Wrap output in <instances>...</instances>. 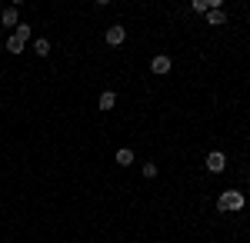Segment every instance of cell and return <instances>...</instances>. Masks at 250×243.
I'll return each instance as SVG.
<instances>
[{"label": "cell", "mask_w": 250, "mask_h": 243, "mask_svg": "<svg viewBox=\"0 0 250 243\" xmlns=\"http://www.w3.org/2000/svg\"><path fill=\"white\" fill-rule=\"evenodd\" d=\"M247 206V197L240 193V190H224L220 197H217V210L220 213H237V210H244Z\"/></svg>", "instance_id": "6da1fadb"}, {"label": "cell", "mask_w": 250, "mask_h": 243, "mask_svg": "<svg viewBox=\"0 0 250 243\" xmlns=\"http://www.w3.org/2000/svg\"><path fill=\"white\" fill-rule=\"evenodd\" d=\"M0 23H3V27H10V30H17V23H20L17 7H7V10H0Z\"/></svg>", "instance_id": "5b68a950"}, {"label": "cell", "mask_w": 250, "mask_h": 243, "mask_svg": "<svg viewBox=\"0 0 250 243\" xmlns=\"http://www.w3.org/2000/svg\"><path fill=\"white\" fill-rule=\"evenodd\" d=\"M117 163H120V167H130V163H134V147H120L117 150Z\"/></svg>", "instance_id": "52a82bcc"}, {"label": "cell", "mask_w": 250, "mask_h": 243, "mask_svg": "<svg viewBox=\"0 0 250 243\" xmlns=\"http://www.w3.org/2000/svg\"><path fill=\"white\" fill-rule=\"evenodd\" d=\"M144 177L154 180V177H157V163H144Z\"/></svg>", "instance_id": "7c38bea8"}, {"label": "cell", "mask_w": 250, "mask_h": 243, "mask_svg": "<svg viewBox=\"0 0 250 243\" xmlns=\"http://www.w3.org/2000/svg\"><path fill=\"white\" fill-rule=\"evenodd\" d=\"M14 34H17L20 40H30V37H34V30H30V23H17V30H14Z\"/></svg>", "instance_id": "8fae6325"}, {"label": "cell", "mask_w": 250, "mask_h": 243, "mask_svg": "<svg viewBox=\"0 0 250 243\" xmlns=\"http://www.w3.org/2000/svg\"><path fill=\"white\" fill-rule=\"evenodd\" d=\"M170 67H173V63H170V57H167V54H157L154 60H150V70H154L157 77H167V74H170Z\"/></svg>", "instance_id": "277c9868"}, {"label": "cell", "mask_w": 250, "mask_h": 243, "mask_svg": "<svg viewBox=\"0 0 250 243\" xmlns=\"http://www.w3.org/2000/svg\"><path fill=\"white\" fill-rule=\"evenodd\" d=\"M34 50H37V57H50V40L37 37V40H34Z\"/></svg>", "instance_id": "30bf717a"}, {"label": "cell", "mask_w": 250, "mask_h": 243, "mask_svg": "<svg viewBox=\"0 0 250 243\" xmlns=\"http://www.w3.org/2000/svg\"><path fill=\"white\" fill-rule=\"evenodd\" d=\"M97 107H100L104 113H107V110H114V107H117V94H114V90H104V94L97 97Z\"/></svg>", "instance_id": "8992f818"}, {"label": "cell", "mask_w": 250, "mask_h": 243, "mask_svg": "<svg viewBox=\"0 0 250 243\" xmlns=\"http://www.w3.org/2000/svg\"><path fill=\"white\" fill-rule=\"evenodd\" d=\"M204 20H207L210 27H224V23H227V14H224V10H210Z\"/></svg>", "instance_id": "9c48e42d"}, {"label": "cell", "mask_w": 250, "mask_h": 243, "mask_svg": "<svg viewBox=\"0 0 250 243\" xmlns=\"http://www.w3.org/2000/svg\"><path fill=\"white\" fill-rule=\"evenodd\" d=\"M23 47H27V40H20L17 34L7 37V50H10V54H23Z\"/></svg>", "instance_id": "ba28073f"}, {"label": "cell", "mask_w": 250, "mask_h": 243, "mask_svg": "<svg viewBox=\"0 0 250 243\" xmlns=\"http://www.w3.org/2000/svg\"><path fill=\"white\" fill-rule=\"evenodd\" d=\"M204 167L210 170V173H224V170H227V153H224V150H210L207 160H204Z\"/></svg>", "instance_id": "7a4b0ae2"}, {"label": "cell", "mask_w": 250, "mask_h": 243, "mask_svg": "<svg viewBox=\"0 0 250 243\" xmlns=\"http://www.w3.org/2000/svg\"><path fill=\"white\" fill-rule=\"evenodd\" d=\"M104 40H107V47H120V43L127 40L124 23H110V27H107V34H104Z\"/></svg>", "instance_id": "3957f363"}]
</instances>
